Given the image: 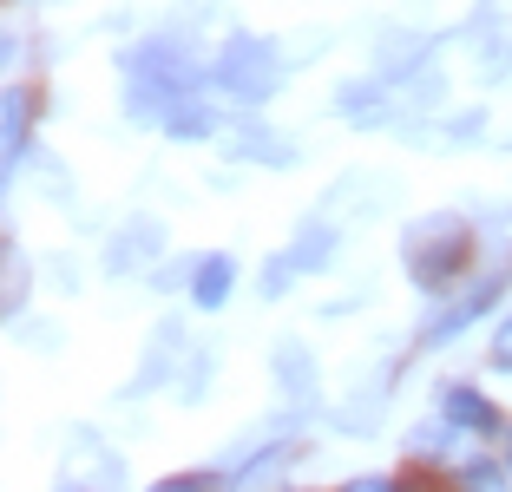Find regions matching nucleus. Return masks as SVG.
<instances>
[{
  "label": "nucleus",
  "instance_id": "1",
  "mask_svg": "<svg viewBox=\"0 0 512 492\" xmlns=\"http://www.w3.org/2000/svg\"><path fill=\"white\" fill-rule=\"evenodd\" d=\"M467 250H473L467 224H434V230L414 237V250H407V276H414L421 289H440V283H453V276L467 269Z\"/></svg>",
  "mask_w": 512,
  "mask_h": 492
},
{
  "label": "nucleus",
  "instance_id": "2",
  "mask_svg": "<svg viewBox=\"0 0 512 492\" xmlns=\"http://www.w3.org/2000/svg\"><path fill=\"white\" fill-rule=\"evenodd\" d=\"M224 86H230V92H250V99H263V92L276 86L270 46H256V40H230V53H224Z\"/></svg>",
  "mask_w": 512,
  "mask_h": 492
},
{
  "label": "nucleus",
  "instance_id": "3",
  "mask_svg": "<svg viewBox=\"0 0 512 492\" xmlns=\"http://www.w3.org/2000/svg\"><path fill=\"white\" fill-rule=\"evenodd\" d=\"M499 289H506V276H486V283H480V289H473V296H467V302H453V309H447V315H440V322H427V328H421V342H447V335H460V328H467V322H473V315H480V309H486V302H499Z\"/></svg>",
  "mask_w": 512,
  "mask_h": 492
},
{
  "label": "nucleus",
  "instance_id": "4",
  "mask_svg": "<svg viewBox=\"0 0 512 492\" xmlns=\"http://www.w3.org/2000/svg\"><path fill=\"white\" fill-rule=\"evenodd\" d=\"M230 283H237V263H230V256H204L197 276H191V302H197V309H224Z\"/></svg>",
  "mask_w": 512,
  "mask_h": 492
},
{
  "label": "nucleus",
  "instance_id": "5",
  "mask_svg": "<svg viewBox=\"0 0 512 492\" xmlns=\"http://www.w3.org/2000/svg\"><path fill=\"white\" fill-rule=\"evenodd\" d=\"M447 420H453V427H467V433H493L499 407L486 401V394H473V388H447Z\"/></svg>",
  "mask_w": 512,
  "mask_h": 492
},
{
  "label": "nucleus",
  "instance_id": "6",
  "mask_svg": "<svg viewBox=\"0 0 512 492\" xmlns=\"http://www.w3.org/2000/svg\"><path fill=\"white\" fill-rule=\"evenodd\" d=\"M27 112H33V92H7V151H14V158H20V151H27Z\"/></svg>",
  "mask_w": 512,
  "mask_h": 492
},
{
  "label": "nucleus",
  "instance_id": "7",
  "mask_svg": "<svg viewBox=\"0 0 512 492\" xmlns=\"http://www.w3.org/2000/svg\"><path fill=\"white\" fill-rule=\"evenodd\" d=\"M460 492H506V473L493 460H467L460 466Z\"/></svg>",
  "mask_w": 512,
  "mask_h": 492
},
{
  "label": "nucleus",
  "instance_id": "8",
  "mask_svg": "<svg viewBox=\"0 0 512 492\" xmlns=\"http://www.w3.org/2000/svg\"><path fill=\"white\" fill-rule=\"evenodd\" d=\"M329 250H335V230H322V224H316V230H309V237H302L289 256H296V269H322V256H329Z\"/></svg>",
  "mask_w": 512,
  "mask_h": 492
},
{
  "label": "nucleus",
  "instance_id": "9",
  "mask_svg": "<svg viewBox=\"0 0 512 492\" xmlns=\"http://www.w3.org/2000/svg\"><path fill=\"white\" fill-rule=\"evenodd\" d=\"M151 492H217L211 473H184V479H165V486H151Z\"/></svg>",
  "mask_w": 512,
  "mask_h": 492
},
{
  "label": "nucleus",
  "instance_id": "10",
  "mask_svg": "<svg viewBox=\"0 0 512 492\" xmlns=\"http://www.w3.org/2000/svg\"><path fill=\"white\" fill-rule=\"evenodd\" d=\"M171 132H178V138H204V132H211V112H178Z\"/></svg>",
  "mask_w": 512,
  "mask_h": 492
},
{
  "label": "nucleus",
  "instance_id": "11",
  "mask_svg": "<svg viewBox=\"0 0 512 492\" xmlns=\"http://www.w3.org/2000/svg\"><path fill=\"white\" fill-rule=\"evenodd\" d=\"M493 361H499V368H512V315L499 322V335H493Z\"/></svg>",
  "mask_w": 512,
  "mask_h": 492
},
{
  "label": "nucleus",
  "instance_id": "12",
  "mask_svg": "<svg viewBox=\"0 0 512 492\" xmlns=\"http://www.w3.org/2000/svg\"><path fill=\"white\" fill-rule=\"evenodd\" d=\"M348 492H401V486H394V479H355Z\"/></svg>",
  "mask_w": 512,
  "mask_h": 492
}]
</instances>
